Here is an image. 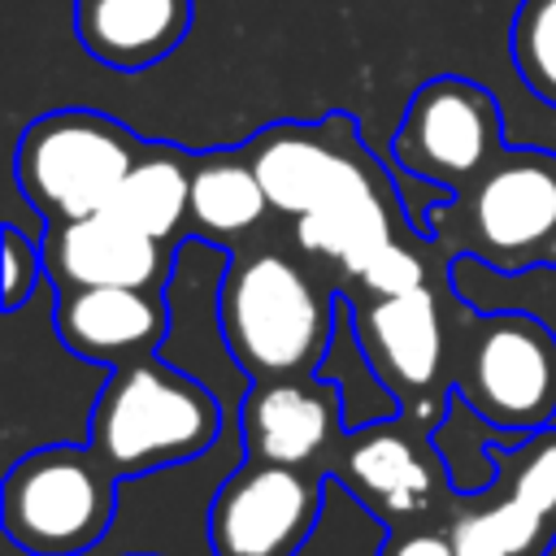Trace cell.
Segmentation results:
<instances>
[{"label": "cell", "instance_id": "obj_22", "mask_svg": "<svg viewBox=\"0 0 556 556\" xmlns=\"http://www.w3.org/2000/svg\"><path fill=\"white\" fill-rule=\"evenodd\" d=\"M43 278V252L35 239H26L17 226H4L0 230V308L13 313L30 300L35 282Z\"/></svg>", "mask_w": 556, "mask_h": 556}, {"label": "cell", "instance_id": "obj_11", "mask_svg": "<svg viewBox=\"0 0 556 556\" xmlns=\"http://www.w3.org/2000/svg\"><path fill=\"white\" fill-rule=\"evenodd\" d=\"M330 478L343 482V491H352L387 526H417L447 500V473L434 452V434L404 413H387L348 430L330 460Z\"/></svg>", "mask_w": 556, "mask_h": 556}, {"label": "cell", "instance_id": "obj_5", "mask_svg": "<svg viewBox=\"0 0 556 556\" xmlns=\"http://www.w3.org/2000/svg\"><path fill=\"white\" fill-rule=\"evenodd\" d=\"M117 469L91 443L35 447L4 473V534L30 556H83L117 517Z\"/></svg>", "mask_w": 556, "mask_h": 556}, {"label": "cell", "instance_id": "obj_10", "mask_svg": "<svg viewBox=\"0 0 556 556\" xmlns=\"http://www.w3.org/2000/svg\"><path fill=\"white\" fill-rule=\"evenodd\" d=\"M326 482V469L243 456L204 517L213 556H300L321 521Z\"/></svg>", "mask_w": 556, "mask_h": 556}, {"label": "cell", "instance_id": "obj_4", "mask_svg": "<svg viewBox=\"0 0 556 556\" xmlns=\"http://www.w3.org/2000/svg\"><path fill=\"white\" fill-rule=\"evenodd\" d=\"M447 382L508 434L556 421V334L530 313H447Z\"/></svg>", "mask_w": 556, "mask_h": 556}, {"label": "cell", "instance_id": "obj_1", "mask_svg": "<svg viewBox=\"0 0 556 556\" xmlns=\"http://www.w3.org/2000/svg\"><path fill=\"white\" fill-rule=\"evenodd\" d=\"M334 317V291L287 252H248L226 265L217 321L230 361L252 382L317 374Z\"/></svg>", "mask_w": 556, "mask_h": 556}, {"label": "cell", "instance_id": "obj_7", "mask_svg": "<svg viewBox=\"0 0 556 556\" xmlns=\"http://www.w3.org/2000/svg\"><path fill=\"white\" fill-rule=\"evenodd\" d=\"M491 482L452 513L456 556H543L556 539V426L491 443Z\"/></svg>", "mask_w": 556, "mask_h": 556}, {"label": "cell", "instance_id": "obj_12", "mask_svg": "<svg viewBox=\"0 0 556 556\" xmlns=\"http://www.w3.org/2000/svg\"><path fill=\"white\" fill-rule=\"evenodd\" d=\"M274 213L304 217L356 174L374 165L352 113H330L321 122H274L243 143Z\"/></svg>", "mask_w": 556, "mask_h": 556}, {"label": "cell", "instance_id": "obj_17", "mask_svg": "<svg viewBox=\"0 0 556 556\" xmlns=\"http://www.w3.org/2000/svg\"><path fill=\"white\" fill-rule=\"evenodd\" d=\"M191 30V0H74L78 43L109 70L135 74L165 61Z\"/></svg>", "mask_w": 556, "mask_h": 556}, {"label": "cell", "instance_id": "obj_3", "mask_svg": "<svg viewBox=\"0 0 556 556\" xmlns=\"http://www.w3.org/2000/svg\"><path fill=\"white\" fill-rule=\"evenodd\" d=\"M217 434V395L191 374L165 365L156 352L109 369L87 421V443L117 469V478L187 465L204 456Z\"/></svg>", "mask_w": 556, "mask_h": 556}, {"label": "cell", "instance_id": "obj_6", "mask_svg": "<svg viewBox=\"0 0 556 556\" xmlns=\"http://www.w3.org/2000/svg\"><path fill=\"white\" fill-rule=\"evenodd\" d=\"M148 139H135L117 117L96 109H52L35 117L13 152V174L43 222L87 217L109 208L126 169Z\"/></svg>", "mask_w": 556, "mask_h": 556}, {"label": "cell", "instance_id": "obj_19", "mask_svg": "<svg viewBox=\"0 0 556 556\" xmlns=\"http://www.w3.org/2000/svg\"><path fill=\"white\" fill-rule=\"evenodd\" d=\"M191 165H195V152L178 143H143L122 187L113 191L109 213L152 239L178 243L191 208Z\"/></svg>", "mask_w": 556, "mask_h": 556}, {"label": "cell", "instance_id": "obj_16", "mask_svg": "<svg viewBox=\"0 0 556 556\" xmlns=\"http://www.w3.org/2000/svg\"><path fill=\"white\" fill-rule=\"evenodd\" d=\"M408 222L400 208V195L387 178V169L374 161L365 174H356L343 191L295 217V243L313 261H326L356 278L387 243L404 239Z\"/></svg>", "mask_w": 556, "mask_h": 556}, {"label": "cell", "instance_id": "obj_14", "mask_svg": "<svg viewBox=\"0 0 556 556\" xmlns=\"http://www.w3.org/2000/svg\"><path fill=\"white\" fill-rule=\"evenodd\" d=\"M43 274L61 287H165L169 278V243L135 230L109 208L87 217L48 222L43 239Z\"/></svg>", "mask_w": 556, "mask_h": 556}, {"label": "cell", "instance_id": "obj_8", "mask_svg": "<svg viewBox=\"0 0 556 556\" xmlns=\"http://www.w3.org/2000/svg\"><path fill=\"white\" fill-rule=\"evenodd\" d=\"M352 334L374 369V378L387 387V395L400 404L404 417L421 426H439L447 408V313L439 304V291L426 282L404 295H365L356 291L348 300Z\"/></svg>", "mask_w": 556, "mask_h": 556}, {"label": "cell", "instance_id": "obj_15", "mask_svg": "<svg viewBox=\"0 0 556 556\" xmlns=\"http://www.w3.org/2000/svg\"><path fill=\"white\" fill-rule=\"evenodd\" d=\"M52 326L74 356L117 369L161 348L169 304L156 287H61Z\"/></svg>", "mask_w": 556, "mask_h": 556}, {"label": "cell", "instance_id": "obj_23", "mask_svg": "<svg viewBox=\"0 0 556 556\" xmlns=\"http://www.w3.org/2000/svg\"><path fill=\"white\" fill-rule=\"evenodd\" d=\"M378 556H456L452 534L447 530H430V526H391V534L382 539Z\"/></svg>", "mask_w": 556, "mask_h": 556}, {"label": "cell", "instance_id": "obj_21", "mask_svg": "<svg viewBox=\"0 0 556 556\" xmlns=\"http://www.w3.org/2000/svg\"><path fill=\"white\" fill-rule=\"evenodd\" d=\"M352 282L365 295H404V291H417V287L430 282V265H426V256L404 235V239L387 243Z\"/></svg>", "mask_w": 556, "mask_h": 556}, {"label": "cell", "instance_id": "obj_18", "mask_svg": "<svg viewBox=\"0 0 556 556\" xmlns=\"http://www.w3.org/2000/svg\"><path fill=\"white\" fill-rule=\"evenodd\" d=\"M265 213H269V195L243 148L195 152L191 208H187V230L195 239H213V243L243 239L248 230L261 226Z\"/></svg>", "mask_w": 556, "mask_h": 556}, {"label": "cell", "instance_id": "obj_13", "mask_svg": "<svg viewBox=\"0 0 556 556\" xmlns=\"http://www.w3.org/2000/svg\"><path fill=\"white\" fill-rule=\"evenodd\" d=\"M239 439L243 456L330 473V460L343 443L339 387L317 374L252 382L239 404Z\"/></svg>", "mask_w": 556, "mask_h": 556}, {"label": "cell", "instance_id": "obj_20", "mask_svg": "<svg viewBox=\"0 0 556 556\" xmlns=\"http://www.w3.org/2000/svg\"><path fill=\"white\" fill-rule=\"evenodd\" d=\"M508 56L534 100L556 109V0H521L508 26Z\"/></svg>", "mask_w": 556, "mask_h": 556}, {"label": "cell", "instance_id": "obj_9", "mask_svg": "<svg viewBox=\"0 0 556 556\" xmlns=\"http://www.w3.org/2000/svg\"><path fill=\"white\" fill-rule=\"evenodd\" d=\"M504 152V113L495 96L460 74L426 78L395 126L391 156L421 182L465 191Z\"/></svg>", "mask_w": 556, "mask_h": 556}, {"label": "cell", "instance_id": "obj_2", "mask_svg": "<svg viewBox=\"0 0 556 556\" xmlns=\"http://www.w3.org/2000/svg\"><path fill=\"white\" fill-rule=\"evenodd\" d=\"M421 235L443 256H478L500 274L556 269V152L504 148L421 217Z\"/></svg>", "mask_w": 556, "mask_h": 556}]
</instances>
